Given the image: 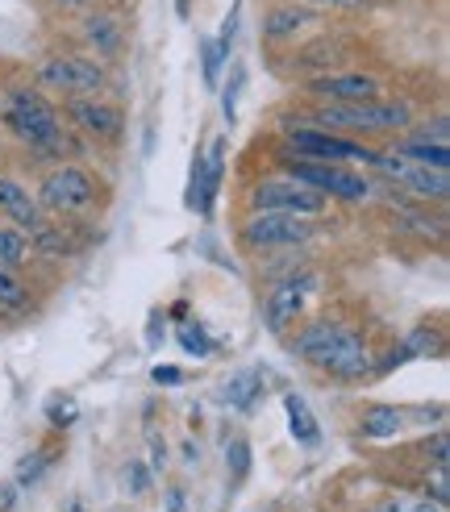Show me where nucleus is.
<instances>
[{
  "label": "nucleus",
  "instance_id": "obj_1",
  "mask_svg": "<svg viewBox=\"0 0 450 512\" xmlns=\"http://www.w3.org/2000/svg\"><path fill=\"white\" fill-rule=\"evenodd\" d=\"M288 350L300 363H309L317 375L334 379V383H363L375 367L371 338L359 325L338 321V317H317L309 325H300Z\"/></svg>",
  "mask_w": 450,
  "mask_h": 512
},
{
  "label": "nucleus",
  "instance_id": "obj_2",
  "mask_svg": "<svg viewBox=\"0 0 450 512\" xmlns=\"http://www.w3.org/2000/svg\"><path fill=\"white\" fill-rule=\"evenodd\" d=\"M292 121L317 125V130H330L342 138H371V134H405L409 125H417V109L413 100L400 96H375V100H355V105H330V100H313L309 109H296Z\"/></svg>",
  "mask_w": 450,
  "mask_h": 512
},
{
  "label": "nucleus",
  "instance_id": "obj_3",
  "mask_svg": "<svg viewBox=\"0 0 450 512\" xmlns=\"http://www.w3.org/2000/svg\"><path fill=\"white\" fill-rule=\"evenodd\" d=\"M0 121H5V130L21 146H30L34 155H59L63 150V134H67L63 117L38 88H13L5 109H0Z\"/></svg>",
  "mask_w": 450,
  "mask_h": 512
},
{
  "label": "nucleus",
  "instance_id": "obj_4",
  "mask_svg": "<svg viewBox=\"0 0 450 512\" xmlns=\"http://www.w3.org/2000/svg\"><path fill=\"white\" fill-rule=\"evenodd\" d=\"M34 196H38L46 217L75 221V217H88L100 204V179L80 163H59L42 175Z\"/></svg>",
  "mask_w": 450,
  "mask_h": 512
},
{
  "label": "nucleus",
  "instance_id": "obj_5",
  "mask_svg": "<svg viewBox=\"0 0 450 512\" xmlns=\"http://www.w3.org/2000/svg\"><path fill=\"white\" fill-rule=\"evenodd\" d=\"M246 209L250 213H292V217H321L325 209H330V200H325L317 188L300 184V179L292 175H263L250 184L246 192Z\"/></svg>",
  "mask_w": 450,
  "mask_h": 512
},
{
  "label": "nucleus",
  "instance_id": "obj_6",
  "mask_svg": "<svg viewBox=\"0 0 450 512\" xmlns=\"http://www.w3.org/2000/svg\"><path fill=\"white\" fill-rule=\"evenodd\" d=\"M280 167H284V175H292V179H300V184H309V188H317L325 200H342V204H363V200H371V179L363 175V171H355L350 163H317V159H296V155H288V159H280Z\"/></svg>",
  "mask_w": 450,
  "mask_h": 512
},
{
  "label": "nucleus",
  "instance_id": "obj_7",
  "mask_svg": "<svg viewBox=\"0 0 450 512\" xmlns=\"http://www.w3.org/2000/svg\"><path fill=\"white\" fill-rule=\"evenodd\" d=\"M280 134H284V146L292 150L296 159H317V163H367L375 159V146H363L355 138H342V134H330V130H317V125H305V121H292L284 117L280 121Z\"/></svg>",
  "mask_w": 450,
  "mask_h": 512
},
{
  "label": "nucleus",
  "instance_id": "obj_8",
  "mask_svg": "<svg viewBox=\"0 0 450 512\" xmlns=\"http://www.w3.org/2000/svg\"><path fill=\"white\" fill-rule=\"evenodd\" d=\"M238 238L255 254H280V250H300L317 238L313 217H292V213H250L238 225Z\"/></svg>",
  "mask_w": 450,
  "mask_h": 512
},
{
  "label": "nucleus",
  "instance_id": "obj_9",
  "mask_svg": "<svg viewBox=\"0 0 450 512\" xmlns=\"http://www.w3.org/2000/svg\"><path fill=\"white\" fill-rule=\"evenodd\" d=\"M38 88L55 96H100L109 88V67L92 55H50L34 67Z\"/></svg>",
  "mask_w": 450,
  "mask_h": 512
},
{
  "label": "nucleus",
  "instance_id": "obj_10",
  "mask_svg": "<svg viewBox=\"0 0 450 512\" xmlns=\"http://www.w3.org/2000/svg\"><path fill=\"white\" fill-rule=\"evenodd\" d=\"M313 292H317V275L309 267L300 271H288L280 284H271V292L263 296V321L271 334H288V329L305 317V309L313 304Z\"/></svg>",
  "mask_w": 450,
  "mask_h": 512
},
{
  "label": "nucleus",
  "instance_id": "obj_11",
  "mask_svg": "<svg viewBox=\"0 0 450 512\" xmlns=\"http://www.w3.org/2000/svg\"><path fill=\"white\" fill-rule=\"evenodd\" d=\"M371 167L380 171L388 184H396L400 192L409 196H421V200H446L450 196V171L446 167H425V163H413L396 150H375Z\"/></svg>",
  "mask_w": 450,
  "mask_h": 512
},
{
  "label": "nucleus",
  "instance_id": "obj_12",
  "mask_svg": "<svg viewBox=\"0 0 450 512\" xmlns=\"http://www.w3.org/2000/svg\"><path fill=\"white\" fill-rule=\"evenodd\" d=\"M63 117L80 130L88 142H121L125 134V113L121 105H113V100L100 92V96H67L63 105Z\"/></svg>",
  "mask_w": 450,
  "mask_h": 512
},
{
  "label": "nucleus",
  "instance_id": "obj_13",
  "mask_svg": "<svg viewBox=\"0 0 450 512\" xmlns=\"http://www.w3.org/2000/svg\"><path fill=\"white\" fill-rule=\"evenodd\" d=\"M300 88H305L309 100H330V105H355V100L384 96V80L363 67L359 71H321V75H309Z\"/></svg>",
  "mask_w": 450,
  "mask_h": 512
},
{
  "label": "nucleus",
  "instance_id": "obj_14",
  "mask_svg": "<svg viewBox=\"0 0 450 512\" xmlns=\"http://www.w3.org/2000/svg\"><path fill=\"white\" fill-rule=\"evenodd\" d=\"M221 179H225V142H213L209 150H196L192 175H188V196H184L196 217H213Z\"/></svg>",
  "mask_w": 450,
  "mask_h": 512
},
{
  "label": "nucleus",
  "instance_id": "obj_15",
  "mask_svg": "<svg viewBox=\"0 0 450 512\" xmlns=\"http://www.w3.org/2000/svg\"><path fill=\"white\" fill-rule=\"evenodd\" d=\"M396 155H405L413 163H425V167H446L450 171V150H446V121H434L430 125H409L405 138H396Z\"/></svg>",
  "mask_w": 450,
  "mask_h": 512
},
{
  "label": "nucleus",
  "instance_id": "obj_16",
  "mask_svg": "<svg viewBox=\"0 0 450 512\" xmlns=\"http://www.w3.org/2000/svg\"><path fill=\"white\" fill-rule=\"evenodd\" d=\"M317 9L300 5V0H280V5H271L267 17H263V42L267 46H288L296 42L300 34L309 30V25H317Z\"/></svg>",
  "mask_w": 450,
  "mask_h": 512
},
{
  "label": "nucleus",
  "instance_id": "obj_17",
  "mask_svg": "<svg viewBox=\"0 0 450 512\" xmlns=\"http://www.w3.org/2000/svg\"><path fill=\"white\" fill-rule=\"evenodd\" d=\"M0 217H5L9 225H17V229H25V234H34V229L46 221L38 196L13 175H0Z\"/></svg>",
  "mask_w": 450,
  "mask_h": 512
},
{
  "label": "nucleus",
  "instance_id": "obj_18",
  "mask_svg": "<svg viewBox=\"0 0 450 512\" xmlns=\"http://www.w3.org/2000/svg\"><path fill=\"white\" fill-rule=\"evenodd\" d=\"M263 396H267V371L263 367H242L221 383V404L234 408V413H255Z\"/></svg>",
  "mask_w": 450,
  "mask_h": 512
},
{
  "label": "nucleus",
  "instance_id": "obj_19",
  "mask_svg": "<svg viewBox=\"0 0 450 512\" xmlns=\"http://www.w3.org/2000/svg\"><path fill=\"white\" fill-rule=\"evenodd\" d=\"M84 42H88V50H92V59H113V55H121V46H125V30H121V17H113V13H105V9H88V17H84Z\"/></svg>",
  "mask_w": 450,
  "mask_h": 512
},
{
  "label": "nucleus",
  "instance_id": "obj_20",
  "mask_svg": "<svg viewBox=\"0 0 450 512\" xmlns=\"http://www.w3.org/2000/svg\"><path fill=\"white\" fill-rule=\"evenodd\" d=\"M409 408L400 404H367L359 417V438L363 442H396L409 429Z\"/></svg>",
  "mask_w": 450,
  "mask_h": 512
},
{
  "label": "nucleus",
  "instance_id": "obj_21",
  "mask_svg": "<svg viewBox=\"0 0 450 512\" xmlns=\"http://www.w3.org/2000/svg\"><path fill=\"white\" fill-rule=\"evenodd\" d=\"M284 417H288V433H292L296 446H305V450L321 446V421L313 417V408H309L305 396L288 392V396H284Z\"/></svg>",
  "mask_w": 450,
  "mask_h": 512
},
{
  "label": "nucleus",
  "instance_id": "obj_22",
  "mask_svg": "<svg viewBox=\"0 0 450 512\" xmlns=\"http://www.w3.org/2000/svg\"><path fill=\"white\" fill-rule=\"evenodd\" d=\"M338 59H342V46H338L334 38H317V42H309V46L292 50L288 67H292L296 75H321V71L338 67Z\"/></svg>",
  "mask_w": 450,
  "mask_h": 512
},
{
  "label": "nucleus",
  "instance_id": "obj_23",
  "mask_svg": "<svg viewBox=\"0 0 450 512\" xmlns=\"http://www.w3.org/2000/svg\"><path fill=\"white\" fill-rule=\"evenodd\" d=\"M25 259H30V234L0 217V267H5V271H21Z\"/></svg>",
  "mask_w": 450,
  "mask_h": 512
},
{
  "label": "nucleus",
  "instance_id": "obj_24",
  "mask_svg": "<svg viewBox=\"0 0 450 512\" xmlns=\"http://www.w3.org/2000/svg\"><path fill=\"white\" fill-rule=\"evenodd\" d=\"M371 512H446L442 504H434L430 496H421V492H388L375 500Z\"/></svg>",
  "mask_w": 450,
  "mask_h": 512
},
{
  "label": "nucleus",
  "instance_id": "obj_25",
  "mask_svg": "<svg viewBox=\"0 0 450 512\" xmlns=\"http://www.w3.org/2000/svg\"><path fill=\"white\" fill-rule=\"evenodd\" d=\"M30 300H34V292L25 288L21 271H5V267H0V309L21 313V309H30Z\"/></svg>",
  "mask_w": 450,
  "mask_h": 512
},
{
  "label": "nucleus",
  "instance_id": "obj_26",
  "mask_svg": "<svg viewBox=\"0 0 450 512\" xmlns=\"http://www.w3.org/2000/svg\"><path fill=\"white\" fill-rule=\"evenodd\" d=\"M230 67V55L213 42V38H200V80H205V88H217L221 84V71Z\"/></svg>",
  "mask_w": 450,
  "mask_h": 512
},
{
  "label": "nucleus",
  "instance_id": "obj_27",
  "mask_svg": "<svg viewBox=\"0 0 450 512\" xmlns=\"http://www.w3.org/2000/svg\"><path fill=\"white\" fill-rule=\"evenodd\" d=\"M400 342H405V350H409V358H438L442 350H446V342H442V334H438V329H430V325H417L413 329V334H405V338H400Z\"/></svg>",
  "mask_w": 450,
  "mask_h": 512
},
{
  "label": "nucleus",
  "instance_id": "obj_28",
  "mask_svg": "<svg viewBox=\"0 0 450 512\" xmlns=\"http://www.w3.org/2000/svg\"><path fill=\"white\" fill-rule=\"evenodd\" d=\"M225 467H230V488H242L250 467H255V454H250V442L246 438H234L230 450H225Z\"/></svg>",
  "mask_w": 450,
  "mask_h": 512
},
{
  "label": "nucleus",
  "instance_id": "obj_29",
  "mask_svg": "<svg viewBox=\"0 0 450 512\" xmlns=\"http://www.w3.org/2000/svg\"><path fill=\"white\" fill-rule=\"evenodd\" d=\"M50 463H55V450H30V454H25L21 458V463H17V488H34V483L46 475V467Z\"/></svg>",
  "mask_w": 450,
  "mask_h": 512
},
{
  "label": "nucleus",
  "instance_id": "obj_30",
  "mask_svg": "<svg viewBox=\"0 0 450 512\" xmlns=\"http://www.w3.org/2000/svg\"><path fill=\"white\" fill-rule=\"evenodd\" d=\"M175 342H180L188 354H196V358H209L213 354V338H209V329L200 325V321H184L180 329H175Z\"/></svg>",
  "mask_w": 450,
  "mask_h": 512
},
{
  "label": "nucleus",
  "instance_id": "obj_31",
  "mask_svg": "<svg viewBox=\"0 0 450 512\" xmlns=\"http://www.w3.org/2000/svg\"><path fill=\"white\" fill-rule=\"evenodd\" d=\"M75 417H80V408H75L71 396H55V400H50V408H46V421H50V429H55V433H67L75 425Z\"/></svg>",
  "mask_w": 450,
  "mask_h": 512
},
{
  "label": "nucleus",
  "instance_id": "obj_32",
  "mask_svg": "<svg viewBox=\"0 0 450 512\" xmlns=\"http://www.w3.org/2000/svg\"><path fill=\"white\" fill-rule=\"evenodd\" d=\"M234 71H230V84L221 88V113H225V121L234 125V117H238V92H242V80H246V71H242V63H230Z\"/></svg>",
  "mask_w": 450,
  "mask_h": 512
},
{
  "label": "nucleus",
  "instance_id": "obj_33",
  "mask_svg": "<svg viewBox=\"0 0 450 512\" xmlns=\"http://www.w3.org/2000/svg\"><path fill=\"white\" fill-rule=\"evenodd\" d=\"M300 5H309L317 13H363L371 0H300Z\"/></svg>",
  "mask_w": 450,
  "mask_h": 512
},
{
  "label": "nucleus",
  "instance_id": "obj_34",
  "mask_svg": "<svg viewBox=\"0 0 450 512\" xmlns=\"http://www.w3.org/2000/svg\"><path fill=\"white\" fill-rule=\"evenodd\" d=\"M238 17H242V5H234V9H230V17L221 21V34L213 38V42L225 50V55H230V50H234V38H238Z\"/></svg>",
  "mask_w": 450,
  "mask_h": 512
},
{
  "label": "nucleus",
  "instance_id": "obj_35",
  "mask_svg": "<svg viewBox=\"0 0 450 512\" xmlns=\"http://www.w3.org/2000/svg\"><path fill=\"white\" fill-rule=\"evenodd\" d=\"M150 379H155L159 388H180V383H184V371H180V367H171V363H163V367L150 371Z\"/></svg>",
  "mask_w": 450,
  "mask_h": 512
},
{
  "label": "nucleus",
  "instance_id": "obj_36",
  "mask_svg": "<svg viewBox=\"0 0 450 512\" xmlns=\"http://www.w3.org/2000/svg\"><path fill=\"white\" fill-rule=\"evenodd\" d=\"M125 483H130V492L142 496V492H146V483H150V479H146V467H142V463H130V471H125Z\"/></svg>",
  "mask_w": 450,
  "mask_h": 512
},
{
  "label": "nucleus",
  "instance_id": "obj_37",
  "mask_svg": "<svg viewBox=\"0 0 450 512\" xmlns=\"http://www.w3.org/2000/svg\"><path fill=\"white\" fill-rule=\"evenodd\" d=\"M55 9H71V13H80V9H96L100 0H50Z\"/></svg>",
  "mask_w": 450,
  "mask_h": 512
},
{
  "label": "nucleus",
  "instance_id": "obj_38",
  "mask_svg": "<svg viewBox=\"0 0 450 512\" xmlns=\"http://www.w3.org/2000/svg\"><path fill=\"white\" fill-rule=\"evenodd\" d=\"M180 508H184V496L171 492V496H167V512H180Z\"/></svg>",
  "mask_w": 450,
  "mask_h": 512
},
{
  "label": "nucleus",
  "instance_id": "obj_39",
  "mask_svg": "<svg viewBox=\"0 0 450 512\" xmlns=\"http://www.w3.org/2000/svg\"><path fill=\"white\" fill-rule=\"evenodd\" d=\"M67 512H88V508H84L80 500H71V504H67Z\"/></svg>",
  "mask_w": 450,
  "mask_h": 512
},
{
  "label": "nucleus",
  "instance_id": "obj_40",
  "mask_svg": "<svg viewBox=\"0 0 450 512\" xmlns=\"http://www.w3.org/2000/svg\"><path fill=\"white\" fill-rule=\"evenodd\" d=\"M180 17H184V21H188V0H180Z\"/></svg>",
  "mask_w": 450,
  "mask_h": 512
}]
</instances>
